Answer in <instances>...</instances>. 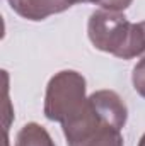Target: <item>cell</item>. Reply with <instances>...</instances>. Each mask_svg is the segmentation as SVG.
I'll use <instances>...</instances> for the list:
<instances>
[{
  "label": "cell",
  "mask_w": 145,
  "mask_h": 146,
  "mask_svg": "<svg viewBox=\"0 0 145 146\" xmlns=\"http://www.w3.org/2000/svg\"><path fill=\"white\" fill-rule=\"evenodd\" d=\"M132 82H133L135 92L145 99V56L135 65L133 73H132Z\"/></svg>",
  "instance_id": "cell-6"
},
{
  "label": "cell",
  "mask_w": 145,
  "mask_h": 146,
  "mask_svg": "<svg viewBox=\"0 0 145 146\" xmlns=\"http://www.w3.org/2000/svg\"><path fill=\"white\" fill-rule=\"evenodd\" d=\"M15 146H55V143L43 126L29 122L17 133Z\"/></svg>",
  "instance_id": "cell-5"
},
{
  "label": "cell",
  "mask_w": 145,
  "mask_h": 146,
  "mask_svg": "<svg viewBox=\"0 0 145 146\" xmlns=\"http://www.w3.org/2000/svg\"><path fill=\"white\" fill-rule=\"evenodd\" d=\"M75 3H80V0H9L10 9L28 21H43L65 12Z\"/></svg>",
  "instance_id": "cell-4"
},
{
  "label": "cell",
  "mask_w": 145,
  "mask_h": 146,
  "mask_svg": "<svg viewBox=\"0 0 145 146\" xmlns=\"http://www.w3.org/2000/svg\"><path fill=\"white\" fill-rule=\"evenodd\" d=\"M87 34L94 48L121 60L145 53V22L133 24L119 12L104 9L92 12Z\"/></svg>",
  "instance_id": "cell-2"
},
{
  "label": "cell",
  "mask_w": 145,
  "mask_h": 146,
  "mask_svg": "<svg viewBox=\"0 0 145 146\" xmlns=\"http://www.w3.org/2000/svg\"><path fill=\"white\" fill-rule=\"evenodd\" d=\"M138 146H145V134L142 136V139H140V143H138Z\"/></svg>",
  "instance_id": "cell-8"
},
{
  "label": "cell",
  "mask_w": 145,
  "mask_h": 146,
  "mask_svg": "<svg viewBox=\"0 0 145 146\" xmlns=\"http://www.w3.org/2000/svg\"><path fill=\"white\" fill-rule=\"evenodd\" d=\"M126 119L128 109L121 97L113 90H99L62 127L68 146H123Z\"/></svg>",
  "instance_id": "cell-1"
},
{
  "label": "cell",
  "mask_w": 145,
  "mask_h": 146,
  "mask_svg": "<svg viewBox=\"0 0 145 146\" xmlns=\"http://www.w3.org/2000/svg\"><path fill=\"white\" fill-rule=\"evenodd\" d=\"M85 100V78L73 70L60 72L46 87L44 115L63 124L84 107Z\"/></svg>",
  "instance_id": "cell-3"
},
{
  "label": "cell",
  "mask_w": 145,
  "mask_h": 146,
  "mask_svg": "<svg viewBox=\"0 0 145 146\" xmlns=\"http://www.w3.org/2000/svg\"><path fill=\"white\" fill-rule=\"evenodd\" d=\"M80 2H91V3L99 5V7L104 9V10L119 12V10H125L126 7H130V3H132L133 0H80Z\"/></svg>",
  "instance_id": "cell-7"
}]
</instances>
